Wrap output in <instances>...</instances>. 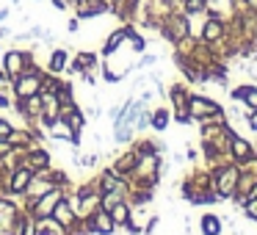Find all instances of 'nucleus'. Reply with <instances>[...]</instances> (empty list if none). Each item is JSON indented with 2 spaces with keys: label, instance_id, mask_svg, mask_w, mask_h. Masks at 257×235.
Wrapping results in <instances>:
<instances>
[{
  "label": "nucleus",
  "instance_id": "obj_1",
  "mask_svg": "<svg viewBox=\"0 0 257 235\" xmlns=\"http://www.w3.org/2000/svg\"><path fill=\"white\" fill-rule=\"evenodd\" d=\"M158 34H161L163 42H169V45H177L180 39H185V36L194 34V31H191V17L183 12V9H172V12H169L166 17L161 20V28H158Z\"/></svg>",
  "mask_w": 257,
  "mask_h": 235
},
{
  "label": "nucleus",
  "instance_id": "obj_2",
  "mask_svg": "<svg viewBox=\"0 0 257 235\" xmlns=\"http://www.w3.org/2000/svg\"><path fill=\"white\" fill-rule=\"evenodd\" d=\"M45 75L47 69L42 67V64H31L28 69H23V75H20L17 80H12L14 83V97H34L42 91V83H45Z\"/></svg>",
  "mask_w": 257,
  "mask_h": 235
},
{
  "label": "nucleus",
  "instance_id": "obj_3",
  "mask_svg": "<svg viewBox=\"0 0 257 235\" xmlns=\"http://www.w3.org/2000/svg\"><path fill=\"white\" fill-rule=\"evenodd\" d=\"M188 97H191V89L188 83H172L166 89V100L172 102V119L180 125H188L191 122V108H188Z\"/></svg>",
  "mask_w": 257,
  "mask_h": 235
},
{
  "label": "nucleus",
  "instance_id": "obj_4",
  "mask_svg": "<svg viewBox=\"0 0 257 235\" xmlns=\"http://www.w3.org/2000/svg\"><path fill=\"white\" fill-rule=\"evenodd\" d=\"M31 64H36V53H34V50L12 47V50L3 53V64H0V69L6 72L9 80H17L20 75H23V69H28Z\"/></svg>",
  "mask_w": 257,
  "mask_h": 235
},
{
  "label": "nucleus",
  "instance_id": "obj_5",
  "mask_svg": "<svg viewBox=\"0 0 257 235\" xmlns=\"http://www.w3.org/2000/svg\"><path fill=\"white\" fill-rule=\"evenodd\" d=\"M224 36H227V17L218 9H207L199 28V39L207 45H218V42H224Z\"/></svg>",
  "mask_w": 257,
  "mask_h": 235
},
{
  "label": "nucleus",
  "instance_id": "obj_6",
  "mask_svg": "<svg viewBox=\"0 0 257 235\" xmlns=\"http://www.w3.org/2000/svg\"><path fill=\"white\" fill-rule=\"evenodd\" d=\"M238 163H224L221 169H216L213 172V185H216V194L221 196V199H229L235 191V183H238Z\"/></svg>",
  "mask_w": 257,
  "mask_h": 235
},
{
  "label": "nucleus",
  "instance_id": "obj_7",
  "mask_svg": "<svg viewBox=\"0 0 257 235\" xmlns=\"http://www.w3.org/2000/svg\"><path fill=\"white\" fill-rule=\"evenodd\" d=\"M188 108H191V122H199V119H205V116H216V113H224L221 102H216L213 97L196 94V91H191Z\"/></svg>",
  "mask_w": 257,
  "mask_h": 235
},
{
  "label": "nucleus",
  "instance_id": "obj_8",
  "mask_svg": "<svg viewBox=\"0 0 257 235\" xmlns=\"http://www.w3.org/2000/svg\"><path fill=\"white\" fill-rule=\"evenodd\" d=\"M31 180H34V169H31L28 163H20V166H14L12 174H9L6 194H9V196H17V199H23V196H25V188H28Z\"/></svg>",
  "mask_w": 257,
  "mask_h": 235
},
{
  "label": "nucleus",
  "instance_id": "obj_9",
  "mask_svg": "<svg viewBox=\"0 0 257 235\" xmlns=\"http://www.w3.org/2000/svg\"><path fill=\"white\" fill-rule=\"evenodd\" d=\"M64 191H69V188H61V185H53L47 194H42L39 199L34 202V207H31V216L34 218H45V216H53V207L58 205V199L64 196Z\"/></svg>",
  "mask_w": 257,
  "mask_h": 235
},
{
  "label": "nucleus",
  "instance_id": "obj_10",
  "mask_svg": "<svg viewBox=\"0 0 257 235\" xmlns=\"http://www.w3.org/2000/svg\"><path fill=\"white\" fill-rule=\"evenodd\" d=\"M130 28H133V23H124V25H119L116 31H111V34L105 36V42H102L100 56H102V58H108V56H113V53H119V50H122V47L127 45Z\"/></svg>",
  "mask_w": 257,
  "mask_h": 235
},
{
  "label": "nucleus",
  "instance_id": "obj_11",
  "mask_svg": "<svg viewBox=\"0 0 257 235\" xmlns=\"http://www.w3.org/2000/svg\"><path fill=\"white\" fill-rule=\"evenodd\" d=\"M89 229H91V235H116L119 232V227L113 224V218H111V213L105 210V207H97L94 213H91L89 218Z\"/></svg>",
  "mask_w": 257,
  "mask_h": 235
},
{
  "label": "nucleus",
  "instance_id": "obj_12",
  "mask_svg": "<svg viewBox=\"0 0 257 235\" xmlns=\"http://www.w3.org/2000/svg\"><path fill=\"white\" fill-rule=\"evenodd\" d=\"M97 177V185H100V191H116V194H130V180L127 177H119V174H113L111 169H100V174H94Z\"/></svg>",
  "mask_w": 257,
  "mask_h": 235
},
{
  "label": "nucleus",
  "instance_id": "obj_13",
  "mask_svg": "<svg viewBox=\"0 0 257 235\" xmlns=\"http://www.w3.org/2000/svg\"><path fill=\"white\" fill-rule=\"evenodd\" d=\"M136 163H139V152H136L133 147H127L124 152L113 155V161H111V166H108V169H111L113 174H119V177H127V180H130V174H133Z\"/></svg>",
  "mask_w": 257,
  "mask_h": 235
},
{
  "label": "nucleus",
  "instance_id": "obj_14",
  "mask_svg": "<svg viewBox=\"0 0 257 235\" xmlns=\"http://www.w3.org/2000/svg\"><path fill=\"white\" fill-rule=\"evenodd\" d=\"M25 163H28L34 172H42V169H50L53 166V152L42 144H34L25 150Z\"/></svg>",
  "mask_w": 257,
  "mask_h": 235
},
{
  "label": "nucleus",
  "instance_id": "obj_15",
  "mask_svg": "<svg viewBox=\"0 0 257 235\" xmlns=\"http://www.w3.org/2000/svg\"><path fill=\"white\" fill-rule=\"evenodd\" d=\"M47 139H53V141H67V144H72V147H80V136H75L72 133V128H69V122L67 119H53V125L47 128Z\"/></svg>",
  "mask_w": 257,
  "mask_h": 235
},
{
  "label": "nucleus",
  "instance_id": "obj_16",
  "mask_svg": "<svg viewBox=\"0 0 257 235\" xmlns=\"http://www.w3.org/2000/svg\"><path fill=\"white\" fill-rule=\"evenodd\" d=\"M72 188L69 191H64V196L58 199V205L53 207V218H56L58 224H64V227H69V224H75L78 221V213H75V207H72Z\"/></svg>",
  "mask_w": 257,
  "mask_h": 235
},
{
  "label": "nucleus",
  "instance_id": "obj_17",
  "mask_svg": "<svg viewBox=\"0 0 257 235\" xmlns=\"http://www.w3.org/2000/svg\"><path fill=\"white\" fill-rule=\"evenodd\" d=\"M100 194L102 191H91V194H83V196H69L72 199V207H75V213H78V218H89L91 213L100 207Z\"/></svg>",
  "mask_w": 257,
  "mask_h": 235
},
{
  "label": "nucleus",
  "instance_id": "obj_18",
  "mask_svg": "<svg viewBox=\"0 0 257 235\" xmlns=\"http://www.w3.org/2000/svg\"><path fill=\"white\" fill-rule=\"evenodd\" d=\"M227 155H229V161H232V163H243L249 155H254V144H251V141H246L243 136H235L232 144H229Z\"/></svg>",
  "mask_w": 257,
  "mask_h": 235
},
{
  "label": "nucleus",
  "instance_id": "obj_19",
  "mask_svg": "<svg viewBox=\"0 0 257 235\" xmlns=\"http://www.w3.org/2000/svg\"><path fill=\"white\" fill-rule=\"evenodd\" d=\"M229 97H232L235 102H243L246 108H257V86H251V83H240V86H235V89H229Z\"/></svg>",
  "mask_w": 257,
  "mask_h": 235
},
{
  "label": "nucleus",
  "instance_id": "obj_20",
  "mask_svg": "<svg viewBox=\"0 0 257 235\" xmlns=\"http://www.w3.org/2000/svg\"><path fill=\"white\" fill-rule=\"evenodd\" d=\"M67 64H69V53L64 50V47H53L50 56H47L45 69L50 75H61V72H67Z\"/></svg>",
  "mask_w": 257,
  "mask_h": 235
},
{
  "label": "nucleus",
  "instance_id": "obj_21",
  "mask_svg": "<svg viewBox=\"0 0 257 235\" xmlns=\"http://www.w3.org/2000/svg\"><path fill=\"white\" fill-rule=\"evenodd\" d=\"M136 6H139V0H116L111 6V14L119 20V23H133L136 20Z\"/></svg>",
  "mask_w": 257,
  "mask_h": 235
},
{
  "label": "nucleus",
  "instance_id": "obj_22",
  "mask_svg": "<svg viewBox=\"0 0 257 235\" xmlns=\"http://www.w3.org/2000/svg\"><path fill=\"white\" fill-rule=\"evenodd\" d=\"M199 232L202 235H221L224 232V218L218 216V213H202Z\"/></svg>",
  "mask_w": 257,
  "mask_h": 235
},
{
  "label": "nucleus",
  "instance_id": "obj_23",
  "mask_svg": "<svg viewBox=\"0 0 257 235\" xmlns=\"http://www.w3.org/2000/svg\"><path fill=\"white\" fill-rule=\"evenodd\" d=\"M172 125V108L166 105H158L155 111H152V119H150V128L155 130V133H163V130Z\"/></svg>",
  "mask_w": 257,
  "mask_h": 235
},
{
  "label": "nucleus",
  "instance_id": "obj_24",
  "mask_svg": "<svg viewBox=\"0 0 257 235\" xmlns=\"http://www.w3.org/2000/svg\"><path fill=\"white\" fill-rule=\"evenodd\" d=\"M108 213H111L113 224H116L119 229H124V224L130 221V213H133V205H130L127 199H122V202H116V205H113Z\"/></svg>",
  "mask_w": 257,
  "mask_h": 235
},
{
  "label": "nucleus",
  "instance_id": "obj_25",
  "mask_svg": "<svg viewBox=\"0 0 257 235\" xmlns=\"http://www.w3.org/2000/svg\"><path fill=\"white\" fill-rule=\"evenodd\" d=\"M67 227L58 224L53 216H45V218H36V235H64Z\"/></svg>",
  "mask_w": 257,
  "mask_h": 235
},
{
  "label": "nucleus",
  "instance_id": "obj_26",
  "mask_svg": "<svg viewBox=\"0 0 257 235\" xmlns=\"http://www.w3.org/2000/svg\"><path fill=\"white\" fill-rule=\"evenodd\" d=\"M180 9H183V12L194 20V17H205V12L210 6H207V0H183V3H180Z\"/></svg>",
  "mask_w": 257,
  "mask_h": 235
},
{
  "label": "nucleus",
  "instance_id": "obj_27",
  "mask_svg": "<svg viewBox=\"0 0 257 235\" xmlns=\"http://www.w3.org/2000/svg\"><path fill=\"white\" fill-rule=\"evenodd\" d=\"M136 139V128L130 125H113V141L116 144H133Z\"/></svg>",
  "mask_w": 257,
  "mask_h": 235
},
{
  "label": "nucleus",
  "instance_id": "obj_28",
  "mask_svg": "<svg viewBox=\"0 0 257 235\" xmlns=\"http://www.w3.org/2000/svg\"><path fill=\"white\" fill-rule=\"evenodd\" d=\"M67 122H69V128H72V133H75V136H80V133H83V128H86V111L75 108V111L67 116Z\"/></svg>",
  "mask_w": 257,
  "mask_h": 235
},
{
  "label": "nucleus",
  "instance_id": "obj_29",
  "mask_svg": "<svg viewBox=\"0 0 257 235\" xmlns=\"http://www.w3.org/2000/svg\"><path fill=\"white\" fill-rule=\"evenodd\" d=\"M122 199H127L124 194H116V191H102L100 194V207H105V210H111L116 202H122Z\"/></svg>",
  "mask_w": 257,
  "mask_h": 235
},
{
  "label": "nucleus",
  "instance_id": "obj_30",
  "mask_svg": "<svg viewBox=\"0 0 257 235\" xmlns=\"http://www.w3.org/2000/svg\"><path fill=\"white\" fill-rule=\"evenodd\" d=\"M150 119H152V111L144 105L139 113V119H136V133H147V130H150Z\"/></svg>",
  "mask_w": 257,
  "mask_h": 235
},
{
  "label": "nucleus",
  "instance_id": "obj_31",
  "mask_svg": "<svg viewBox=\"0 0 257 235\" xmlns=\"http://www.w3.org/2000/svg\"><path fill=\"white\" fill-rule=\"evenodd\" d=\"M240 207H243V216L249 218V221H257V196H249Z\"/></svg>",
  "mask_w": 257,
  "mask_h": 235
},
{
  "label": "nucleus",
  "instance_id": "obj_32",
  "mask_svg": "<svg viewBox=\"0 0 257 235\" xmlns=\"http://www.w3.org/2000/svg\"><path fill=\"white\" fill-rule=\"evenodd\" d=\"M155 64H158L155 53H141V58L136 61V69H147V67H155Z\"/></svg>",
  "mask_w": 257,
  "mask_h": 235
},
{
  "label": "nucleus",
  "instance_id": "obj_33",
  "mask_svg": "<svg viewBox=\"0 0 257 235\" xmlns=\"http://www.w3.org/2000/svg\"><path fill=\"white\" fill-rule=\"evenodd\" d=\"M75 163L80 169H91V166H97V155L94 152H89V155H75Z\"/></svg>",
  "mask_w": 257,
  "mask_h": 235
},
{
  "label": "nucleus",
  "instance_id": "obj_34",
  "mask_svg": "<svg viewBox=\"0 0 257 235\" xmlns=\"http://www.w3.org/2000/svg\"><path fill=\"white\" fill-rule=\"evenodd\" d=\"M12 105H14V89L12 91L0 89V111H12Z\"/></svg>",
  "mask_w": 257,
  "mask_h": 235
},
{
  "label": "nucleus",
  "instance_id": "obj_35",
  "mask_svg": "<svg viewBox=\"0 0 257 235\" xmlns=\"http://www.w3.org/2000/svg\"><path fill=\"white\" fill-rule=\"evenodd\" d=\"M238 169H240V172H251V174H257V152H254V155H249L243 163H238Z\"/></svg>",
  "mask_w": 257,
  "mask_h": 235
},
{
  "label": "nucleus",
  "instance_id": "obj_36",
  "mask_svg": "<svg viewBox=\"0 0 257 235\" xmlns=\"http://www.w3.org/2000/svg\"><path fill=\"white\" fill-rule=\"evenodd\" d=\"M12 130H14V125L9 122V119H0V141L9 139V133H12Z\"/></svg>",
  "mask_w": 257,
  "mask_h": 235
},
{
  "label": "nucleus",
  "instance_id": "obj_37",
  "mask_svg": "<svg viewBox=\"0 0 257 235\" xmlns=\"http://www.w3.org/2000/svg\"><path fill=\"white\" fill-rule=\"evenodd\" d=\"M246 125H249V130L257 133V108H251V111L246 113Z\"/></svg>",
  "mask_w": 257,
  "mask_h": 235
},
{
  "label": "nucleus",
  "instance_id": "obj_38",
  "mask_svg": "<svg viewBox=\"0 0 257 235\" xmlns=\"http://www.w3.org/2000/svg\"><path fill=\"white\" fill-rule=\"evenodd\" d=\"M12 28H9V25L6 23H3V25H0V42H3V39H12Z\"/></svg>",
  "mask_w": 257,
  "mask_h": 235
},
{
  "label": "nucleus",
  "instance_id": "obj_39",
  "mask_svg": "<svg viewBox=\"0 0 257 235\" xmlns=\"http://www.w3.org/2000/svg\"><path fill=\"white\" fill-rule=\"evenodd\" d=\"M50 3L58 9V12H67V9H69V0H50Z\"/></svg>",
  "mask_w": 257,
  "mask_h": 235
},
{
  "label": "nucleus",
  "instance_id": "obj_40",
  "mask_svg": "<svg viewBox=\"0 0 257 235\" xmlns=\"http://www.w3.org/2000/svg\"><path fill=\"white\" fill-rule=\"evenodd\" d=\"M78 28H80V20H78V17H72V20L67 23V31H69V34H75Z\"/></svg>",
  "mask_w": 257,
  "mask_h": 235
},
{
  "label": "nucleus",
  "instance_id": "obj_41",
  "mask_svg": "<svg viewBox=\"0 0 257 235\" xmlns=\"http://www.w3.org/2000/svg\"><path fill=\"white\" fill-rule=\"evenodd\" d=\"M152 97H155V91H152V89H147V91H141V97H139V100H141V102H150Z\"/></svg>",
  "mask_w": 257,
  "mask_h": 235
},
{
  "label": "nucleus",
  "instance_id": "obj_42",
  "mask_svg": "<svg viewBox=\"0 0 257 235\" xmlns=\"http://www.w3.org/2000/svg\"><path fill=\"white\" fill-rule=\"evenodd\" d=\"M185 158H188V161H196V158H199V152H196L194 147L188 144V150H185Z\"/></svg>",
  "mask_w": 257,
  "mask_h": 235
},
{
  "label": "nucleus",
  "instance_id": "obj_43",
  "mask_svg": "<svg viewBox=\"0 0 257 235\" xmlns=\"http://www.w3.org/2000/svg\"><path fill=\"white\" fill-rule=\"evenodd\" d=\"M9 14H12V9H9V6H3V9H0V25H3V23L9 20Z\"/></svg>",
  "mask_w": 257,
  "mask_h": 235
},
{
  "label": "nucleus",
  "instance_id": "obj_44",
  "mask_svg": "<svg viewBox=\"0 0 257 235\" xmlns=\"http://www.w3.org/2000/svg\"><path fill=\"white\" fill-rule=\"evenodd\" d=\"M246 6H249L251 12H257V0H246Z\"/></svg>",
  "mask_w": 257,
  "mask_h": 235
},
{
  "label": "nucleus",
  "instance_id": "obj_45",
  "mask_svg": "<svg viewBox=\"0 0 257 235\" xmlns=\"http://www.w3.org/2000/svg\"><path fill=\"white\" fill-rule=\"evenodd\" d=\"M102 3H105V6H108V14H111V6H113V3H116V0H102Z\"/></svg>",
  "mask_w": 257,
  "mask_h": 235
},
{
  "label": "nucleus",
  "instance_id": "obj_46",
  "mask_svg": "<svg viewBox=\"0 0 257 235\" xmlns=\"http://www.w3.org/2000/svg\"><path fill=\"white\" fill-rule=\"evenodd\" d=\"M89 3H91V6H100V3H102V0H89Z\"/></svg>",
  "mask_w": 257,
  "mask_h": 235
},
{
  "label": "nucleus",
  "instance_id": "obj_47",
  "mask_svg": "<svg viewBox=\"0 0 257 235\" xmlns=\"http://www.w3.org/2000/svg\"><path fill=\"white\" fill-rule=\"evenodd\" d=\"M3 80H6V72H3V69H0V83H3Z\"/></svg>",
  "mask_w": 257,
  "mask_h": 235
},
{
  "label": "nucleus",
  "instance_id": "obj_48",
  "mask_svg": "<svg viewBox=\"0 0 257 235\" xmlns=\"http://www.w3.org/2000/svg\"><path fill=\"white\" fill-rule=\"evenodd\" d=\"M12 3H14V6H20V3H23V0H12Z\"/></svg>",
  "mask_w": 257,
  "mask_h": 235
},
{
  "label": "nucleus",
  "instance_id": "obj_49",
  "mask_svg": "<svg viewBox=\"0 0 257 235\" xmlns=\"http://www.w3.org/2000/svg\"><path fill=\"white\" fill-rule=\"evenodd\" d=\"M72 3H75V0H69V6H72Z\"/></svg>",
  "mask_w": 257,
  "mask_h": 235
},
{
  "label": "nucleus",
  "instance_id": "obj_50",
  "mask_svg": "<svg viewBox=\"0 0 257 235\" xmlns=\"http://www.w3.org/2000/svg\"><path fill=\"white\" fill-rule=\"evenodd\" d=\"M0 194H3V188H0Z\"/></svg>",
  "mask_w": 257,
  "mask_h": 235
},
{
  "label": "nucleus",
  "instance_id": "obj_51",
  "mask_svg": "<svg viewBox=\"0 0 257 235\" xmlns=\"http://www.w3.org/2000/svg\"><path fill=\"white\" fill-rule=\"evenodd\" d=\"M0 119H3V116H0Z\"/></svg>",
  "mask_w": 257,
  "mask_h": 235
}]
</instances>
